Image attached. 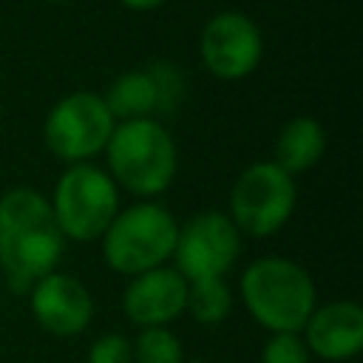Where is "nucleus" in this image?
Listing matches in <instances>:
<instances>
[{
	"label": "nucleus",
	"instance_id": "nucleus-17",
	"mask_svg": "<svg viewBox=\"0 0 363 363\" xmlns=\"http://www.w3.org/2000/svg\"><path fill=\"white\" fill-rule=\"evenodd\" d=\"M312 354L301 332H269L261 346V363H309Z\"/></svg>",
	"mask_w": 363,
	"mask_h": 363
},
{
	"label": "nucleus",
	"instance_id": "nucleus-13",
	"mask_svg": "<svg viewBox=\"0 0 363 363\" xmlns=\"http://www.w3.org/2000/svg\"><path fill=\"white\" fill-rule=\"evenodd\" d=\"M326 153V130L315 116H292L275 139V164L289 176L312 170Z\"/></svg>",
	"mask_w": 363,
	"mask_h": 363
},
{
	"label": "nucleus",
	"instance_id": "nucleus-21",
	"mask_svg": "<svg viewBox=\"0 0 363 363\" xmlns=\"http://www.w3.org/2000/svg\"><path fill=\"white\" fill-rule=\"evenodd\" d=\"M43 3H65V0H43Z\"/></svg>",
	"mask_w": 363,
	"mask_h": 363
},
{
	"label": "nucleus",
	"instance_id": "nucleus-9",
	"mask_svg": "<svg viewBox=\"0 0 363 363\" xmlns=\"http://www.w3.org/2000/svg\"><path fill=\"white\" fill-rule=\"evenodd\" d=\"M201 65L224 82L250 77L264 57V34L244 11H216L199 34Z\"/></svg>",
	"mask_w": 363,
	"mask_h": 363
},
{
	"label": "nucleus",
	"instance_id": "nucleus-5",
	"mask_svg": "<svg viewBox=\"0 0 363 363\" xmlns=\"http://www.w3.org/2000/svg\"><path fill=\"white\" fill-rule=\"evenodd\" d=\"M54 221L68 241H99L119 207V187L94 162L65 164L48 199Z\"/></svg>",
	"mask_w": 363,
	"mask_h": 363
},
{
	"label": "nucleus",
	"instance_id": "nucleus-10",
	"mask_svg": "<svg viewBox=\"0 0 363 363\" xmlns=\"http://www.w3.org/2000/svg\"><path fill=\"white\" fill-rule=\"evenodd\" d=\"M28 306L37 326L54 337H77L91 326L94 318L91 289L79 278L60 269L28 286Z\"/></svg>",
	"mask_w": 363,
	"mask_h": 363
},
{
	"label": "nucleus",
	"instance_id": "nucleus-8",
	"mask_svg": "<svg viewBox=\"0 0 363 363\" xmlns=\"http://www.w3.org/2000/svg\"><path fill=\"white\" fill-rule=\"evenodd\" d=\"M241 255V233L221 210H201L179 224L173 267L187 278H224Z\"/></svg>",
	"mask_w": 363,
	"mask_h": 363
},
{
	"label": "nucleus",
	"instance_id": "nucleus-16",
	"mask_svg": "<svg viewBox=\"0 0 363 363\" xmlns=\"http://www.w3.org/2000/svg\"><path fill=\"white\" fill-rule=\"evenodd\" d=\"M133 363H184V349L170 326H145L130 340Z\"/></svg>",
	"mask_w": 363,
	"mask_h": 363
},
{
	"label": "nucleus",
	"instance_id": "nucleus-3",
	"mask_svg": "<svg viewBox=\"0 0 363 363\" xmlns=\"http://www.w3.org/2000/svg\"><path fill=\"white\" fill-rule=\"evenodd\" d=\"M238 298L267 332H301L318 306V289L306 267L284 255L250 261L238 278Z\"/></svg>",
	"mask_w": 363,
	"mask_h": 363
},
{
	"label": "nucleus",
	"instance_id": "nucleus-6",
	"mask_svg": "<svg viewBox=\"0 0 363 363\" xmlns=\"http://www.w3.org/2000/svg\"><path fill=\"white\" fill-rule=\"evenodd\" d=\"M295 204H298L295 176H289L272 159H264L244 167L233 182L227 216L233 218L241 235L267 238L275 235L292 218Z\"/></svg>",
	"mask_w": 363,
	"mask_h": 363
},
{
	"label": "nucleus",
	"instance_id": "nucleus-15",
	"mask_svg": "<svg viewBox=\"0 0 363 363\" xmlns=\"http://www.w3.org/2000/svg\"><path fill=\"white\" fill-rule=\"evenodd\" d=\"M235 295L224 278H196L187 281V301L184 312L204 326H216L230 318Z\"/></svg>",
	"mask_w": 363,
	"mask_h": 363
},
{
	"label": "nucleus",
	"instance_id": "nucleus-7",
	"mask_svg": "<svg viewBox=\"0 0 363 363\" xmlns=\"http://www.w3.org/2000/svg\"><path fill=\"white\" fill-rule=\"evenodd\" d=\"M116 128L113 113L108 111L102 94L71 91L51 105L43 122V142L65 164L91 162L105 150Z\"/></svg>",
	"mask_w": 363,
	"mask_h": 363
},
{
	"label": "nucleus",
	"instance_id": "nucleus-12",
	"mask_svg": "<svg viewBox=\"0 0 363 363\" xmlns=\"http://www.w3.org/2000/svg\"><path fill=\"white\" fill-rule=\"evenodd\" d=\"M301 337L309 354L343 363L363 352V306L357 301H329L315 306L306 318Z\"/></svg>",
	"mask_w": 363,
	"mask_h": 363
},
{
	"label": "nucleus",
	"instance_id": "nucleus-20",
	"mask_svg": "<svg viewBox=\"0 0 363 363\" xmlns=\"http://www.w3.org/2000/svg\"><path fill=\"white\" fill-rule=\"evenodd\" d=\"M125 9H130V11H153V9H159V6H164L167 0H119Z\"/></svg>",
	"mask_w": 363,
	"mask_h": 363
},
{
	"label": "nucleus",
	"instance_id": "nucleus-19",
	"mask_svg": "<svg viewBox=\"0 0 363 363\" xmlns=\"http://www.w3.org/2000/svg\"><path fill=\"white\" fill-rule=\"evenodd\" d=\"M85 363H133V346L130 337L119 335V332H105L99 335L91 349Z\"/></svg>",
	"mask_w": 363,
	"mask_h": 363
},
{
	"label": "nucleus",
	"instance_id": "nucleus-18",
	"mask_svg": "<svg viewBox=\"0 0 363 363\" xmlns=\"http://www.w3.org/2000/svg\"><path fill=\"white\" fill-rule=\"evenodd\" d=\"M153 79H156V91H159V113H170L182 99H184V74L173 65V62H153L147 65Z\"/></svg>",
	"mask_w": 363,
	"mask_h": 363
},
{
	"label": "nucleus",
	"instance_id": "nucleus-11",
	"mask_svg": "<svg viewBox=\"0 0 363 363\" xmlns=\"http://www.w3.org/2000/svg\"><path fill=\"white\" fill-rule=\"evenodd\" d=\"M184 301L187 278L176 267L162 264L128 278V286L122 292V312L139 329L170 326L176 318H182Z\"/></svg>",
	"mask_w": 363,
	"mask_h": 363
},
{
	"label": "nucleus",
	"instance_id": "nucleus-22",
	"mask_svg": "<svg viewBox=\"0 0 363 363\" xmlns=\"http://www.w3.org/2000/svg\"><path fill=\"white\" fill-rule=\"evenodd\" d=\"M190 363H204V360H190Z\"/></svg>",
	"mask_w": 363,
	"mask_h": 363
},
{
	"label": "nucleus",
	"instance_id": "nucleus-2",
	"mask_svg": "<svg viewBox=\"0 0 363 363\" xmlns=\"http://www.w3.org/2000/svg\"><path fill=\"white\" fill-rule=\"evenodd\" d=\"M102 153L113 184L136 199L162 196L179 173L176 139L156 116L116 122Z\"/></svg>",
	"mask_w": 363,
	"mask_h": 363
},
{
	"label": "nucleus",
	"instance_id": "nucleus-4",
	"mask_svg": "<svg viewBox=\"0 0 363 363\" xmlns=\"http://www.w3.org/2000/svg\"><path fill=\"white\" fill-rule=\"evenodd\" d=\"M176 235V216L153 199H139L136 204L119 210L102 233V261L125 278L147 272L173 258Z\"/></svg>",
	"mask_w": 363,
	"mask_h": 363
},
{
	"label": "nucleus",
	"instance_id": "nucleus-1",
	"mask_svg": "<svg viewBox=\"0 0 363 363\" xmlns=\"http://www.w3.org/2000/svg\"><path fill=\"white\" fill-rule=\"evenodd\" d=\"M65 238L48 199L34 187H11L0 196V269L11 292L23 295L62 261Z\"/></svg>",
	"mask_w": 363,
	"mask_h": 363
},
{
	"label": "nucleus",
	"instance_id": "nucleus-14",
	"mask_svg": "<svg viewBox=\"0 0 363 363\" xmlns=\"http://www.w3.org/2000/svg\"><path fill=\"white\" fill-rule=\"evenodd\" d=\"M102 99L116 122L145 119V116L159 113V91H156V79L150 68H130L119 74L108 85Z\"/></svg>",
	"mask_w": 363,
	"mask_h": 363
}]
</instances>
